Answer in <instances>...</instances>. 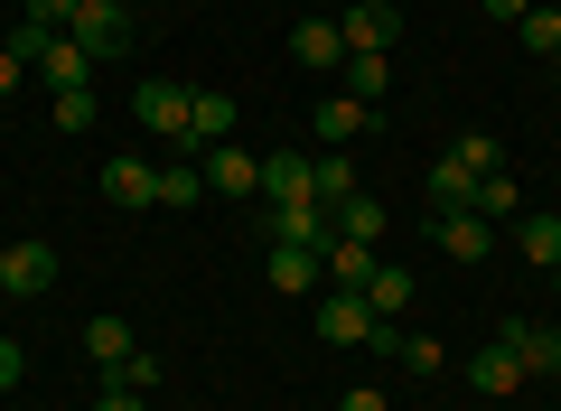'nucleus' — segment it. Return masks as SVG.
Masks as SVG:
<instances>
[{
	"mask_svg": "<svg viewBox=\"0 0 561 411\" xmlns=\"http://www.w3.org/2000/svg\"><path fill=\"white\" fill-rule=\"evenodd\" d=\"M496 336L524 355V374H561V328H534V318H505Z\"/></svg>",
	"mask_w": 561,
	"mask_h": 411,
	"instance_id": "obj_11",
	"label": "nucleus"
},
{
	"mask_svg": "<svg viewBox=\"0 0 561 411\" xmlns=\"http://www.w3.org/2000/svg\"><path fill=\"white\" fill-rule=\"evenodd\" d=\"M216 140H234V94H225V84H197V94H187V140L179 150H216Z\"/></svg>",
	"mask_w": 561,
	"mask_h": 411,
	"instance_id": "obj_5",
	"label": "nucleus"
},
{
	"mask_svg": "<svg viewBox=\"0 0 561 411\" xmlns=\"http://www.w3.org/2000/svg\"><path fill=\"white\" fill-rule=\"evenodd\" d=\"M206 187L216 196H262V159L243 150V140H216V150H206Z\"/></svg>",
	"mask_w": 561,
	"mask_h": 411,
	"instance_id": "obj_7",
	"label": "nucleus"
},
{
	"mask_svg": "<svg viewBox=\"0 0 561 411\" xmlns=\"http://www.w3.org/2000/svg\"><path fill=\"white\" fill-rule=\"evenodd\" d=\"M393 365H402V374H440L449 355H440V336H402V346H393Z\"/></svg>",
	"mask_w": 561,
	"mask_h": 411,
	"instance_id": "obj_31",
	"label": "nucleus"
},
{
	"mask_svg": "<svg viewBox=\"0 0 561 411\" xmlns=\"http://www.w3.org/2000/svg\"><path fill=\"white\" fill-rule=\"evenodd\" d=\"M468 384H478L486 402H505V392L524 384V355H515V346H505V336H496V346H486V355H468Z\"/></svg>",
	"mask_w": 561,
	"mask_h": 411,
	"instance_id": "obj_13",
	"label": "nucleus"
},
{
	"mask_svg": "<svg viewBox=\"0 0 561 411\" xmlns=\"http://www.w3.org/2000/svg\"><path fill=\"white\" fill-rule=\"evenodd\" d=\"M309 178H319V206H346V196H356V159H346V150H319Z\"/></svg>",
	"mask_w": 561,
	"mask_h": 411,
	"instance_id": "obj_23",
	"label": "nucleus"
},
{
	"mask_svg": "<svg viewBox=\"0 0 561 411\" xmlns=\"http://www.w3.org/2000/svg\"><path fill=\"white\" fill-rule=\"evenodd\" d=\"M38 76H47V94H66V84H84V76H94V57H84L76 38H57V47L38 57Z\"/></svg>",
	"mask_w": 561,
	"mask_h": 411,
	"instance_id": "obj_22",
	"label": "nucleus"
},
{
	"mask_svg": "<svg viewBox=\"0 0 561 411\" xmlns=\"http://www.w3.org/2000/svg\"><path fill=\"white\" fill-rule=\"evenodd\" d=\"M20 76H28V66H20V57H10V47H0V94H10V84H20Z\"/></svg>",
	"mask_w": 561,
	"mask_h": 411,
	"instance_id": "obj_39",
	"label": "nucleus"
},
{
	"mask_svg": "<svg viewBox=\"0 0 561 411\" xmlns=\"http://www.w3.org/2000/svg\"><path fill=\"white\" fill-rule=\"evenodd\" d=\"M94 411H140V392H122V384H103V402Z\"/></svg>",
	"mask_w": 561,
	"mask_h": 411,
	"instance_id": "obj_37",
	"label": "nucleus"
},
{
	"mask_svg": "<svg viewBox=\"0 0 561 411\" xmlns=\"http://www.w3.org/2000/svg\"><path fill=\"white\" fill-rule=\"evenodd\" d=\"M84 355H94V365L113 374L122 355H131V318H113V309H103V318H84Z\"/></svg>",
	"mask_w": 561,
	"mask_h": 411,
	"instance_id": "obj_18",
	"label": "nucleus"
},
{
	"mask_svg": "<svg viewBox=\"0 0 561 411\" xmlns=\"http://www.w3.org/2000/svg\"><path fill=\"white\" fill-rule=\"evenodd\" d=\"M290 66H346L337 20H300V28H290Z\"/></svg>",
	"mask_w": 561,
	"mask_h": 411,
	"instance_id": "obj_17",
	"label": "nucleus"
},
{
	"mask_svg": "<svg viewBox=\"0 0 561 411\" xmlns=\"http://www.w3.org/2000/svg\"><path fill=\"white\" fill-rule=\"evenodd\" d=\"M76 10H84V0H28V20H47V28H66Z\"/></svg>",
	"mask_w": 561,
	"mask_h": 411,
	"instance_id": "obj_35",
	"label": "nucleus"
},
{
	"mask_svg": "<svg viewBox=\"0 0 561 411\" xmlns=\"http://www.w3.org/2000/svg\"><path fill=\"white\" fill-rule=\"evenodd\" d=\"M552 281H561V272H552Z\"/></svg>",
	"mask_w": 561,
	"mask_h": 411,
	"instance_id": "obj_40",
	"label": "nucleus"
},
{
	"mask_svg": "<svg viewBox=\"0 0 561 411\" xmlns=\"http://www.w3.org/2000/svg\"><path fill=\"white\" fill-rule=\"evenodd\" d=\"M375 328H383V318H375L365 290H328L319 299V336H328V346H375Z\"/></svg>",
	"mask_w": 561,
	"mask_h": 411,
	"instance_id": "obj_2",
	"label": "nucleus"
},
{
	"mask_svg": "<svg viewBox=\"0 0 561 411\" xmlns=\"http://www.w3.org/2000/svg\"><path fill=\"white\" fill-rule=\"evenodd\" d=\"M57 132H94V84H66L57 94Z\"/></svg>",
	"mask_w": 561,
	"mask_h": 411,
	"instance_id": "obj_32",
	"label": "nucleus"
},
{
	"mask_svg": "<svg viewBox=\"0 0 561 411\" xmlns=\"http://www.w3.org/2000/svg\"><path fill=\"white\" fill-rule=\"evenodd\" d=\"M449 150H459V159H468V169H478V178H486V169H505L496 132H459V140H449Z\"/></svg>",
	"mask_w": 561,
	"mask_h": 411,
	"instance_id": "obj_33",
	"label": "nucleus"
},
{
	"mask_svg": "<svg viewBox=\"0 0 561 411\" xmlns=\"http://www.w3.org/2000/svg\"><path fill=\"white\" fill-rule=\"evenodd\" d=\"M66 38L103 66V57H122V47H131V10H122V0H84L76 20H66Z\"/></svg>",
	"mask_w": 561,
	"mask_h": 411,
	"instance_id": "obj_1",
	"label": "nucleus"
},
{
	"mask_svg": "<svg viewBox=\"0 0 561 411\" xmlns=\"http://www.w3.org/2000/svg\"><path fill=\"white\" fill-rule=\"evenodd\" d=\"M356 132H375V113H365L356 94H328L319 113H309V140H319V150H346Z\"/></svg>",
	"mask_w": 561,
	"mask_h": 411,
	"instance_id": "obj_10",
	"label": "nucleus"
},
{
	"mask_svg": "<svg viewBox=\"0 0 561 411\" xmlns=\"http://www.w3.org/2000/svg\"><path fill=\"white\" fill-rule=\"evenodd\" d=\"M272 243H300V253H328L337 243V225H328V206L309 196V206H272Z\"/></svg>",
	"mask_w": 561,
	"mask_h": 411,
	"instance_id": "obj_9",
	"label": "nucleus"
},
{
	"mask_svg": "<svg viewBox=\"0 0 561 411\" xmlns=\"http://www.w3.org/2000/svg\"><path fill=\"white\" fill-rule=\"evenodd\" d=\"M103 384H122V392H150V384H160V355H140V346H131L113 374H103Z\"/></svg>",
	"mask_w": 561,
	"mask_h": 411,
	"instance_id": "obj_30",
	"label": "nucleus"
},
{
	"mask_svg": "<svg viewBox=\"0 0 561 411\" xmlns=\"http://www.w3.org/2000/svg\"><path fill=\"white\" fill-rule=\"evenodd\" d=\"M262 196H272V206H309V196H319L309 150H272V159H262Z\"/></svg>",
	"mask_w": 561,
	"mask_h": 411,
	"instance_id": "obj_8",
	"label": "nucleus"
},
{
	"mask_svg": "<svg viewBox=\"0 0 561 411\" xmlns=\"http://www.w3.org/2000/svg\"><path fill=\"white\" fill-rule=\"evenodd\" d=\"M319 253H300V243H272V290L280 299H309V290H319Z\"/></svg>",
	"mask_w": 561,
	"mask_h": 411,
	"instance_id": "obj_16",
	"label": "nucleus"
},
{
	"mask_svg": "<svg viewBox=\"0 0 561 411\" xmlns=\"http://www.w3.org/2000/svg\"><path fill=\"white\" fill-rule=\"evenodd\" d=\"M468 196H478V169H468L459 150H440V159H431V206H440V216H459Z\"/></svg>",
	"mask_w": 561,
	"mask_h": 411,
	"instance_id": "obj_15",
	"label": "nucleus"
},
{
	"mask_svg": "<svg viewBox=\"0 0 561 411\" xmlns=\"http://www.w3.org/2000/svg\"><path fill=\"white\" fill-rule=\"evenodd\" d=\"M57 38H66V28H47V20H20V28H10V38H0V47H10V57H20L28 76H38V57H47V47H57Z\"/></svg>",
	"mask_w": 561,
	"mask_h": 411,
	"instance_id": "obj_27",
	"label": "nucleus"
},
{
	"mask_svg": "<svg viewBox=\"0 0 561 411\" xmlns=\"http://www.w3.org/2000/svg\"><path fill=\"white\" fill-rule=\"evenodd\" d=\"M440 253H449V262H486V253H496V225L459 206V216H440Z\"/></svg>",
	"mask_w": 561,
	"mask_h": 411,
	"instance_id": "obj_14",
	"label": "nucleus"
},
{
	"mask_svg": "<svg viewBox=\"0 0 561 411\" xmlns=\"http://www.w3.org/2000/svg\"><path fill=\"white\" fill-rule=\"evenodd\" d=\"M197 196H206V169L197 159H169L160 169V206H197Z\"/></svg>",
	"mask_w": 561,
	"mask_h": 411,
	"instance_id": "obj_28",
	"label": "nucleus"
},
{
	"mask_svg": "<svg viewBox=\"0 0 561 411\" xmlns=\"http://www.w3.org/2000/svg\"><path fill=\"white\" fill-rule=\"evenodd\" d=\"M346 76H356V103L375 113V103H383V84H393V66H383V57H365V47H356V57H346Z\"/></svg>",
	"mask_w": 561,
	"mask_h": 411,
	"instance_id": "obj_29",
	"label": "nucleus"
},
{
	"mask_svg": "<svg viewBox=\"0 0 561 411\" xmlns=\"http://www.w3.org/2000/svg\"><path fill=\"white\" fill-rule=\"evenodd\" d=\"M187 94H197V84H140L131 94V113H140V132H160V140H187Z\"/></svg>",
	"mask_w": 561,
	"mask_h": 411,
	"instance_id": "obj_6",
	"label": "nucleus"
},
{
	"mask_svg": "<svg viewBox=\"0 0 561 411\" xmlns=\"http://www.w3.org/2000/svg\"><path fill=\"white\" fill-rule=\"evenodd\" d=\"M346 411H383V392H375V384H356V392H346Z\"/></svg>",
	"mask_w": 561,
	"mask_h": 411,
	"instance_id": "obj_38",
	"label": "nucleus"
},
{
	"mask_svg": "<svg viewBox=\"0 0 561 411\" xmlns=\"http://www.w3.org/2000/svg\"><path fill=\"white\" fill-rule=\"evenodd\" d=\"M515 38L534 47V57H561V0H534V10L515 20Z\"/></svg>",
	"mask_w": 561,
	"mask_h": 411,
	"instance_id": "obj_21",
	"label": "nucleus"
},
{
	"mask_svg": "<svg viewBox=\"0 0 561 411\" xmlns=\"http://www.w3.org/2000/svg\"><path fill=\"white\" fill-rule=\"evenodd\" d=\"M28 384V346H10V336H0V392H20Z\"/></svg>",
	"mask_w": 561,
	"mask_h": 411,
	"instance_id": "obj_34",
	"label": "nucleus"
},
{
	"mask_svg": "<svg viewBox=\"0 0 561 411\" xmlns=\"http://www.w3.org/2000/svg\"><path fill=\"white\" fill-rule=\"evenodd\" d=\"M328 225H337V243H383V206H375V196H346V206H328Z\"/></svg>",
	"mask_w": 561,
	"mask_h": 411,
	"instance_id": "obj_20",
	"label": "nucleus"
},
{
	"mask_svg": "<svg viewBox=\"0 0 561 411\" xmlns=\"http://www.w3.org/2000/svg\"><path fill=\"white\" fill-rule=\"evenodd\" d=\"M103 196L113 206H160V169L150 159H103Z\"/></svg>",
	"mask_w": 561,
	"mask_h": 411,
	"instance_id": "obj_12",
	"label": "nucleus"
},
{
	"mask_svg": "<svg viewBox=\"0 0 561 411\" xmlns=\"http://www.w3.org/2000/svg\"><path fill=\"white\" fill-rule=\"evenodd\" d=\"M47 281H57V243L20 235V243H10V253H0V290H10V299H38Z\"/></svg>",
	"mask_w": 561,
	"mask_h": 411,
	"instance_id": "obj_3",
	"label": "nucleus"
},
{
	"mask_svg": "<svg viewBox=\"0 0 561 411\" xmlns=\"http://www.w3.org/2000/svg\"><path fill=\"white\" fill-rule=\"evenodd\" d=\"M337 38H346V57H356V47H365V57H383V47L402 38V10H393V0H356V10L337 20Z\"/></svg>",
	"mask_w": 561,
	"mask_h": 411,
	"instance_id": "obj_4",
	"label": "nucleus"
},
{
	"mask_svg": "<svg viewBox=\"0 0 561 411\" xmlns=\"http://www.w3.org/2000/svg\"><path fill=\"white\" fill-rule=\"evenodd\" d=\"M505 206H524V196H515V169H486V178H478V196H468V216L505 225Z\"/></svg>",
	"mask_w": 561,
	"mask_h": 411,
	"instance_id": "obj_26",
	"label": "nucleus"
},
{
	"mask_svg": "<svg viewBox=\"0 0 561 411\" xmlns=\"http://www.w3.org/2000/svg\"><path fill=\"white\" fill-rule=\"evenodd\" d=\"M515 235H524V262L534 272H561V216H524Z\"/></svg>",
	"mask_w": 561,
	"mask_h": 411,
	"instance_id": "obj_25",
	"label": "nucleus"
},
{
	"mask_svg": "<svg viewBox=\"0 0 561 411\" xmlns=\"http://www.w3.org/2000/svg\"><path fill=\"white\" fill-rule=\"evenodd\" d=\"M365 299H375V318H402V309H412V272H402V262H375Z\"/></svg>",
	"mask_w": 561,
	"mask_h": 411,
	"instance_id": "obj_24",
	"label": "nucleus"
},
{
	"mask_svg": "<svg viewBox=\"0 0 561 411\" xmlns=\"http://www.w3.org/2000/svg\"><path fill=\"white\" fill-rule=\"evenodd\" d=\"M478 10H486V20L505 28V20H524V10H534V0H478Z\"/></svg>",
	"mask_w": 561,
	"mask_h": 411,
	"instance_id": "obj_36",
	"label": "nucleus"
},
{
	"mask_svg": "<svg viewBox=\"0 0 561 411\" xmlns=\"http://www.w3.org/2000/svg\"><path fill=\"white\" fill-rule=\"evenodd\" d=\"M319 272L337 281V290H365V281H375V243H328Z\"/></svg>",
	"mask_w": 561,
	"mask_h": 411,
	"instance_id": "obj_19",
	"label": "nucleus"
}]
</instances>
